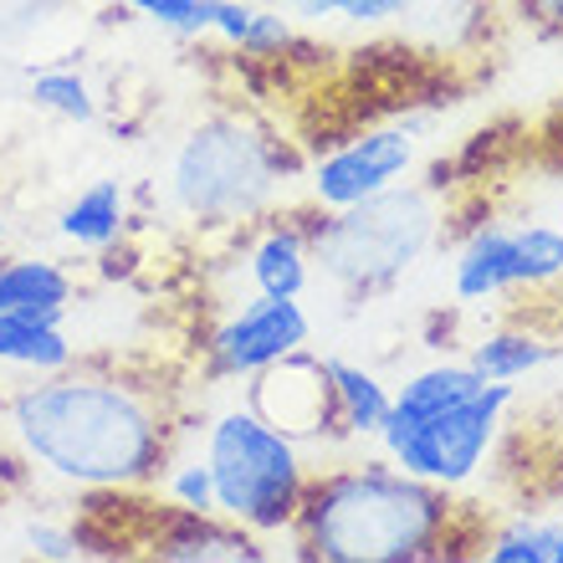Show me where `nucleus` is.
Listing matches in <instances>:
<instances>
[{
    "mask_svg": "<svg viewBox=\"0 0 563 563\" xmlns=\"http://www.w3.org/2000/svg\"><path fill=\"white\" fill-rule=\"evenodd\" d=\"M5 430L26 466L77 492H139L159 482L175 451L164 385L73 364L15 389Z\"/></svg>",
    "mask_w": 563,
    "mask_h": 563,
    "instance_id": "obj_1",
    "label": "nucleus"
},
{
    "mask_svg": "<svg viewBox=\"0 0 563 563\" xmlns=\"http://www.w3.org/2000/svg\"><path fill=\"white\" fill-rule=\"evenodd\" d=\"M292 538L302 559L323 563H426L456 543V503L389 456L333 466L312 472Z\"/></svg>",
    "mask_w": 563,
    "mask_h": 563,
    "instance_id": "obj_2",
    "label": "nucleus"
},
{
    "mask_svg": "<svg viewBox=\"0 0 563 563\" xmlns=\"http://www.w3.org/2000/svg\"><path fill=\"white\" fill-rule=\"evenodd\" d=\"M445 210L435 185H389L349 210L312 221V272L349 302H369L441 246Z\"/></svg>",
    "mask_w": 563,
    "mask_h": 563,
    "instance_id": "obj_3",
    "label": "nucleus"
},
{
    "mask_svg": "<svg viewBox=\"0 0 563 563\" xmlns=\"http://www.w3.org/2000/svg\"><path fill=\"white\" fill-rule=\"evenodd\" d=\"M206 466L216 482V512L241 522L246 533L272 538L292 533L302 492L312 472L302 461V441L277 430L252 405H231L206 426Z\"/></svg>",
    "mask_w": 563,
    "mask_h": 563,
    "instance_id": "obj_4",
    "label": "nucleus"
},
{
    "mask_svg": "<svg viewBox=\"0 0 563 563\" xmlns=\"http://www.w3.org/2000/svg\"><path fill=\"white\" fill-rule=\"evenodd\" d=\"M282 159L256 123L210 113L169 154V200L200 225H252L277 200Z\"/></svg>",
    "mask_w": 563,
    "mask_h": 563,
    "instance_id": "obj_5",
    "label": "nucleus"
},
{
    "mask_svg": "<svg viewBox=\"0 0 563 563\" xmlns=\"http://www.w3.org/2000/svg\"><path fill=\"white\" fill-rule=\"evenodd\" d=\"M512 400H518V389L507 385V379H487L472 400L451 405V410H441V416H430V420L385 416V426H379L374 441L385 445V456L395 461L400 472L420 476L430 487L456 492L487 466Z\"/></svg>",
    "mask_w": 563,
    "mask_h": 563,
    "instance_id": "obj_6",
    "label": "nucleus"
},
{
    "mask_svg": "<svg viewBox=\"0 0 563 563\" xmlns=\"http://www.w3.org/2000/svg\"><path fill=\"white\" fill-rule=\"evenodd\" d=\"M312 343V318L297 297L256 292L231 308L210 333L206 354L216 379H256V374Z\"/></svg>",
    "mask_w": 563,
    "mask_h": 563,
    "instance_id": "obj_7",
    "label": "nucleus"
},
{
    "mask_svg": "<svg viewBox=\"0 0 563 563\" xmlns=\"http://www.w3.org/2000/svg\"><path fill=\"white\" fill-rule=\"evenodd\" d=\"M416 129L405 123H379V129H364L349 144L328 148L308 164V195L318 210H349L369 195L400 185L410 169H416Z\"/></svg>",
    "mask_w": 563,
    "mask_h": 563,
    "instance_id": "obj_8",
    "label": "nucleus"
},
{
    "mask_svg": "<svg viewBox=\"0 0 563 563\" xmlns=\"http://www.w3.org/2000/svg\"><path fill=\"white\" fill-rule=\"evenodd\" d=\"M252 410L272 420L277 430H287L292 441H323L339 426V400H333V379H328V358H312L308 349L277 358L256 374L252 385Z\"/></svg>",
    "mask_w": 563,
    "mask_h": 563,
    "instance_id": "obj_9",
    "label": "nucleus"
},
{
    "mask_svg": "<svg viewBox=\"0 0 563 563\" xmlns=\"http://www.w3.org/2000/svg\"><path fill=\"white\" fill-rule=\"evenodd\" d=\"M246 277L267 297H302L312 282V221L302 216H262L246 236Z\"/></svg>",
    "mask_w": 563,
    "mask_h": 563,
    "instance_id": "obj_10",
    "label": "nucleus"
},
{
    "mask_svg": "<svg viewBox=\"0 0 563 563\" xmlns=\"http://www.w3.org/2000/svg\"><path fill=\"white\" fill-rule=\"evenodd\" d=\"M195 36H221L246 57H282L287 46H297V21L262 0H200Z\"/></svg>",
    "mask_w": 563,
    "mask_h": 563,
    "instance_id": "obj_11",
    "label": "nucleus"
},
{
    "mask_svg": "<svg viewBox=\"0 0 563 563\" xmlns=\"http://www.w3.org/2000/svg\"><path fill=\"white\" fill-rule=\"evenodd\" d=\"M77 302L73 272L52 256H0V308L21 318L62 323Z\"/></svg>",
    "mask_w": 563,
    "mask_h": 563,
    "instance_id": "obj_12",
    "label": "nucleus"
},
{
    "mask_svg": "<svg viewBox=\"0 0 563 563\" xmlns=\"http://www.w3.org/2000/svg\"><path fill=\"white\" fill-rule=\"evenodd\" d=\"M512 267H518V231L512 225H476L451 262V292H456V302L503 297L512 292Z\"/></svg>",
    "mask_w": 563,
    "mask_h": 563,
    "instance_id": "obj_13",
    "label": "nucleus"
},
{
    "mask_svg": "<svg viewBox=\"0 0 563 563\" xmlns=\"http://www.w3.org/2000/svg\"><path fill=\"white\" fill-rule=\"evenodd\" d=\"M57 231L77 252H113L129 231V190L119 179H92L57 216Z\"/></svg>",
    "mask_w": 563,
    "mask_h": 563,
    "instance_id": "obj_14",
    "label": "nucleus"
},
{
    "mask_svg": "<svg viewBox=\"0 0 563 563\" xmlns=\"http://www.w3.org/2000/svg\"><path fill=\"white\" fill-rule=\"evenodd\" d=\"M482 385H487V379L472 369V358H441V364H426V369L405 374L400 389H395L389 416L430 420V416H441V410H451V405L472 400Z\"/></svg>",
    "mask_w": 563,
    "mask_h": 563,
    "instance_id": "obj_15",
    "label": "nucleus"
},
{
    "mask_svg": "<svg viewBox=\"0 0 563 563\" xmlns=\"http://www.w3.org/2000/svg\"><path fill=\"white\" fill-rule=\"evenodd\" d=\"M0 364L42 379V374L77 364V343L62 333V323H42V318H21V312L0 308Z\"/></svg>",
    "mask_w": 563,
    "mask_h": 563,
    "instance_id": "obj_16",
    "label": "nucleus"
},
{
    "mask_svg": "<svg viewBox=\"0 0 563 563\" xmlns=\"http://www.w3.org/2000/svg\"><path fill=\"white\" fill-rule=\"evenodd\" d=\"M472 369L482 374V379H528V374H538L543 364H553L559 358V343L549 339V333H538V328H492V333H482V339L472 343Z\"/></svg>",
    "mask_w": 563,
    "mask_h": 563,
    "instance_id": "obj_17",
    "label": "nucleus"
},
{
    "mask_svg": "<svg viewBox=\"0 0 563 563\" xmlns=\"http://www.w3.org/2000/svg\"><path fill=\"white\" fill-rule=\"evenodd\" d=\"M328 379H333V400H339V426L343 435H379L395 395L385 389V379L364 364H349V358H328Z\"/></svg>",
    "mask_w": 563,
    "mask_h": 563,
    "instance_id": "obj_18",
    "label": "nucleus"
},
{
    "mask_svg": "<svg viewBox=\"0 0 563 563\" xmlns=\"http://www.w3.org/2000/svg\"><path fill=\"white\" fill-rule=\"evenodd\" d=\"M26 98L42 113H52L62 123H77V129L98 123V92H92V82L77 67H31Z\"/></svg>",
    "mask_w": 563,
    "mask_h": 563,
    "instance_id": "obj_19",
    "label": "nucleus"
},
{
    "mask_svg": "<svg viewBox=\"0 0 563 563\" xmlns=\"http://www.w3.org/2000/svg\"><path fill=\"white\" fill-rule=\"evenodd\" d=\"M563 282V231L559 225H518V267L512 292H553Z\"/></svg>",
    "mask_w": 563,
    "mask_h": 563,
    "instance_id": "obj_20",
    "label": "nucleus"
},
{
    "mask_svg": "<svg viewBox=\"0 0 563 563\" xmlns=\"http://www.w3.org/2000/svg\"><path fill=\"white\" fill-rule=\"evenodd\" d=\"M277 11H287L297 26H323V21H349V26H385L410 15L416 0H272Z\"/></svg>",
    "mask_w": 563,
    "mask_h": 563,
    "instance_id": "obj_21",
    "label": "nucleus"
},
{
    "mask_svg": "<svg viewBox=\"0 0 563 563\" xmlns=\"http://www.w3.org/2000/svg\"><path fill=\"white\" fill-rule=\"evenodd\" d=\"M553 543H559V522H533L518 518L482 538V559L487 563H553Z\"/></svg>",
    "mask_w": 563,
    "mask_h": 563,
    "instance_id": "obj_22",
    "label": "nucleus"
},
{
    "mask_svg": "<svg viewBox=\"0 0 563 563\" xmlns=\"http://www.w3.org/2000/svg\"><path fill=\"white\" fill-rule=\"evenodd\" d=\"M164 497H169L179 512H216V482H210L206 456L169 461V472H164Z\"/></svg>",
    "mask_w": 563,
    "mask_h": 563,
    "instance_id": "obj_23",
    "label": "nucleus"
},
{
    "mask_svg": "<svg viewBox=\"0 0 563 563\" xmlns=\"http://www.w3.org/2000/svg\"><path fill=\"white\" fill-rule=\"evenodd\" d=\"M21 538H26V549L36 559H82L88 553V538L77 528H62V522H26Z\"/></svg>",
    "mask_w": 563,
    "mask_h": 563,
    "instance_id": "obj_24",
    "label": "nucleus"
},
{
    "mask_svg": "<svg viewBox=\"0 0 563 563\" xmlns=\"http://www.w3.org/2000/svg\"><path fill=\"white\" fill-rule=\"evenodd\" d=\"M134 15L154 21L159 31H175V36H195V11L200 0H123Z\"/></svg>",
    "mask_w": 563,
    "mask_h": 563,
    "instance_id": "obj_25",
    "label": "nucleus"
},
{
    "mask_svg": "<svg viewBox=\"0 0 563 563\" xmlns=\"http://www.w3.org/2000/svg\"><path fill=\"white\" fill-rule=\"evenodd\" d=\"M522 5H528V15H533L543 31L563 36V0H522Z\"/></svg>",
    "mask_w": 563,
    "mask_h": 563,
    "instance_id": "obj_26",
    "label": "nucleus"
},
{
    "mask_svg": "<svg viewBox=\"0 0 563 563\" xmlns=\"http://www.w3.org/2000/svg\"><path fill=\"white\" fill-rule=\"evenodd\" d=\"M553 563H563V528H559V543H553Z\"/></svg>",
    "mask_w": 563,
    "mask_h": 563,
    "instance_id": "obj_27",
    "label": "nucleus"
},
{
    "mask_svg": "<svg viewBox=\"0 0 563 563\" xmlns=\"http://www.w3.org/2000/svg\"><path fill=\"white\" fill-rule=\"evenodd\" d=\"M0 246H5V221H0Z\"/></svg>",
    "mask_w": 563,
    "mask_h": 563,
    "instance_id": "obj_28",
    "label": "nucleus"
},
{
    "mask_svg": "<svg viewBox=\"0 0 563 563\" xmlns=\"http://www.w3.org/2000/svg\"><path fill=\"white\" fill-rule=\"evenodd\" d=\"M553 119H559V123H563V108H559V113H553Z\"/></svg>",
    "mask_w": 563,
    "mask_h": 563,
    "instance_id": "obj_29",
    "label": "nucleus"
}]
</instances>
